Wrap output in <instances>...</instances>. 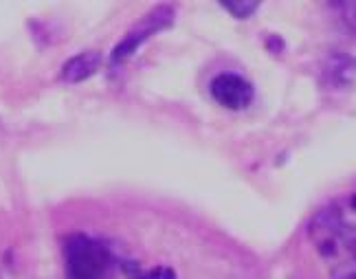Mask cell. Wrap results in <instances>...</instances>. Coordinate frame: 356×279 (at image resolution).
<instances>
[{"instance_id":"5b68a950","label":"cell","mask_w":356,"mask_h":279,"mask_svg":"<svg viewBox=\"0 0 356 279\" xmlns=\"http://www.w3.org/2000/svg\"><path fill=\"white\" fill-rule=\"evenodd\" d=\"M321 79L327 88H350L356 79V58L343 51H332L321 64Z\"/></svg>"},{"instance_id":"ba28073f","label":"cell","mask_w":356,"mask_h":279,"mask_svg":"<svg viewBox=\"0 0 356 279\" xmlns=\"http://www.w3.org/2000/svg\"><path fill=\"white\" fill-rule=\"evenodd\" d=\"M321 3L330 9L332 13H337V16L343 20L346 18V13L356 5V0H321Z\"/></svg>"},{"instance_id":"6da1fadb","label":"cell","mask_w":356,"mask_h":279,"mask_svg":"<svg viewBox=\"0 0 356 279\" xmlns=\"http://www.w3.org/2000/svg\"><path fill=\"white\" fill-rule=\"evenodd\" d=\"M66 271L75 279H95L111 271L115 257L104 242L88 235H71L64 246Z\"/></svg>"},{"instance_id":"9c48e42d","label":"cell","mask_w":356,"mask_h":279,"mask_svg":"<svg viewBox=\"0 0 356 279\" xmlns=\"http://www.w3.org/2000/svg\"><path fill=\"white\" fill-rule=\"evenodd\" d=\"M343 22H346V26L350 31H354L356 33V5L346 13V18H343Z\"/></svg>"},{"instance_id":"30bf717a","label":"cell","mask_w":356,"mask_h":279,"mask_svg":"<svg viewBox=\"0 0 356 279\" xmlns=\"http://www.w3.org/2000/svg\"><path fill=\"white\" fill-rule=\"evenodd\" d=\"M352 209H354V212H356V193H354V196H352Z\"/></svg>"},{"instance_id":"7a4b0ae2","label":"cell","mask_w":356,"mask_h":279,"mask_svg":"<svg viewBox=\"0 0 356 279\" xmlns=\"http://www.w3.org/2000/svg\"><path fill=\"white\" fill-rule=\"evenodd\" d=\"M310 233L314 238V244H317V250L323 257L337 255L339 244H343V248L354 260L350 275H356V227L346 225L337 207L319 212L317 218H314L312 225H310Z\"/></svg>"},{"instance_id":"277c9868","label":"cell","mask_w":356,"mask_h":279,"mask_svg":"<svg viewBox=\"0 0 356 279\" xmlns=\"http://www.w3.org/2000/svg\"><path fill=\"white\" fill-rule=\"evenodd\" d=\"M211 97L213 99L229 108V110H244L253 102V86L249 79H244L238 73H220L211 81Z\"/></svg>"},{"instance_id":"52a82bcc","label":"cell","mask_w":356,"mask_h":279,"mask_svg":"<svg viewBox=\"0 0 356 279\" xmlns=\"http://www.w3.org/2000/svg\"><path fill=\"white\" fill-rule=\"evenodd\" d=\"M218 3H220L234 18L246 20L257 11V7L262 5V0H218Z\"/></svg>"},{"instance_id":"3957f363","label":"cell","mask_w":356,"mask_h":279,"mask_svg":"<svg viewBox=\"0 0 356 279\" xmlns=\"http://www.w3.org/2000/svg\"><path fill=\"white\" fill-rule=\"evenodd\" d=\"M172 20H174V9L168 7V5H161V7L149 11V13H145V16L141 18V22L136 24L134 29H130L128 35L113 49V53H111L113 64L126 62L130 55H134L136 51H139V47L143 45L145 40H149L163 29H168V26L172 24Z\"/></svg>"},{"instance_id":"8992f818","label":"cell","mask_w":356,"mask_h":279,"mask_svg":"<svg viewBox=\"0 0 356 279\" xmlns=\"http://www.w3.org/2000/svg\"><path fill=\"white\" fill-rule=\"evenodd\" d=\"M99 66H102V55L97 51H84L62 66V77L68 83H79L97 73Z\"/></svg>"}]
</instances>
